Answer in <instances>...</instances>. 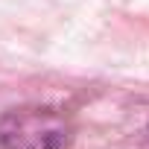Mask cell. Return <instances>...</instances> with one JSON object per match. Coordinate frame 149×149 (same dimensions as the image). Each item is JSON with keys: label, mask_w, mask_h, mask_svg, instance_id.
<instances>
[{"label": "cell", "mask_w": 149, "mask_h": 149, "mask_svg": "<svg viewBox=\"0 0 149 149\" xmlns=\"http://www.w3.org/2000/svg\"><path fill=\"white\" fill-rule=\"evenodd\" d=\"M73 126L50 105H21L0 117V149H70Z\"/></svg>", "instance_id": "cell-1"}]
</instances>
